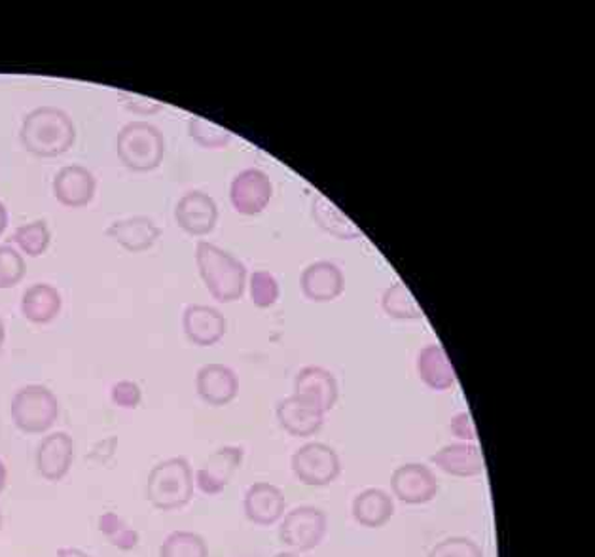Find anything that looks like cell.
I'll return each instance as SVG.
<instances>
[{"instance_id":"cell-1","label":"cell","mask_w":595,"mask_h":557,"mask_svg":"<svg viewBox=\"0 0 595 557\" xmlns=\"http://www.w3.org/2000/svg\"><path fill=\"white\" fill-rule=\"evenodd\" d=\"M20 139L33 156H63L75 144V122L63 109L38 106L23 119Z\"/></svg>"},{"instance_id":"cell-2","label":"cell","mask_w":595,"mask_h":557,"mask_svg":"<svg viewBox=\"0 0 595 557\" xmlns=\"http://www.w3.org/2000/svg\"><path fill=\"white\" fill-rule=\"evenodd\" d=\"M195 264L208 294L215 298L216 302L228 304L245 294V264L233 254L208 241H200L195 246Z\"/></svg>"},{"instance_id":"cell-3","label":"cell","mask_w":595,"mask_h":557,"mask_svg":"<svg viewBox=\"0 0 595 557\" xmlns=\"http://www.w3.org/2000/svg\"><path fill=\"white\" fill-rule=\"evenodd\" d=\"M194 470L185 457H173L157 463L147 480V498L150 505L172 512L187 506L194 497Z\"/></svg>"},{"instance_id":"cell-4","label":"cell","mask_w":595,"mask_h":557,"mask_svg":"<svg viewBox=\"0 0 595 557\" xmlns=\"http://www.w3.org/2000/svg\"><path fill=\"white\" fill-rule=\"evenodd\" d=\"M119 162L135 173L157 169L165 156V139L160 127L150 122H129L119 129L116 139Z\"/></svg>"},{"instance_id":"cell-5","label":"cell","mask_w":595,"mask_h":557,"mask_svg":"<svg viewBox=\"0 0 595 557\" xmlns=\"http://www.w3.org/2000/svg\"><path fill=\"white\" fill-rule=\"evenodd\" d=\"M10 416L12 423L25 434H42L58 421L60 402L48 387L25 385L14 394Z\"/></svg>"},{"instance_id":"cell-6","label":"cell","mask_w":595,"mask_h":557,"mask_svg":"<svg viewBox=\"0 0 595 557\" xmlns=\"http://www.w3.org/2000/svg\"><path fill=\"white\" fill-rule=\"evenodd\" d=\"M292 472L309 488H327L342 472L340 455L322 442H307L292 455Z\"/></svg>"},{"instance_id":"cell-7","label":"cell","mask_w":595,"mask_h":557,"mask_svg":"<svg viewBox=\"0 0 595 557\" xmlns=\"http://www.w3.org/2000/svg\"><path fill=\"white\" fill-rule=\"evenodd\" d=\"M327 514L317 506H298L284 514L279 528V541L296 552H312L327 535Z\"/></svg>"},{"instance_id":"cell-8","label":"cell","mask_w":595,"mask_h":557,"mask_svg":"<svg viewBox=\"0 0 595 557\" xmlns=\"http://www.w3.org/2000/svg\"><path fill=\"white\" fill-rule=\"evenodd\" d=\"M271 195H274V185L268 173L256 167L243 169L231 180V207L236 208L239 215H261L262 211L268 207Z\"/></svg>"},{"instance_id":"cell-9","label":"cell","mask_w":595,"mask_h":557,"mask_svg":"<svg viewBox=\"0 0 595 557\" xmlns=\"http://www.w3.org/2000/svg\"><path fill=\"white\" fill-rule=\"evenodd\" d=\"M391 488L404 505H427L439 493V478L421 463H408L393 472Z\"/></svg>"},{"instance_id":"cell-10","label":"cell","mask_w":595,"mask_h":557,"mask_svg":"<svg viewBox=\"0 0 595 557\" xmlns=\"http://www.w3.org/2000/svg\"><path fill=\"white\" fill-rule=\"evenodd\" d=\"M243 447L224 446L203 463L194 474L195 488L208 497L220 495L243 463Z\"/></svg>"},{"instance_id":"cell-11","label":"cell","mask_w":595,"mask_h":557,"mask_svg":"<svg viewBox=\"0 0 595 557\" xmlns=\"http://www.w3.org/2000/svg\"><path fill=\"white\" fill-rule=\"evenodd\" d=\"M75 461V442L67 432H50L40 440L35 455L38 474L46 482H61Z\"/></svg>"},{"instance_id":"cell-12","label":"cell","mask_w":595,"mask_h":557,"mask_svg":"<svg viewBox=\"0 0 595 557\" xmlns=\"http://www.w3.org/2000/svg\"><path fill=\"white\" fill-rule=\"evenodd\" d=\"M175 220L190 236H207L218 223V205L207 192L190 190L177 203Z\"/></svg>"},{"instance_id":"cell-13","label":"cell","mask_w":595,"mask_h":557,"mask_svg":"<svg viewBox=\"0 0 595 557\" xmlns=\"http://www.w3.org/2000/svg\"><path fill=\"white\" fill-rule=\"evenodd\" d=\"M96 190L98 180L84 165H65L53 177V195L65 207H86L93 200Z\"/></svg>"},{"instance_id":"cell-14","label":"cell","mask_w":595,"mask_h":557,"mask_svg":"<svg viewBox=\"0 0 595 557\" xmlns=\"http://www.w3.org/2000/svg\"><path fill=\"white\" fill-rule=\"evenodd\" d=\"M195 391L200 394L201 401L207 402L208 406H228L230 402L236 401L239 393L238 374L231 370L230 366L218 363L201 366L195 374Z\"/></svg>"},{"instance_id":"cell-15","label":"cell","mask_w":595,"mask_h":557,"mask_svg":"<svg viewBox=\"0 0 595 557\" xmlns=\"http://www.w3.org/2000/svg\"><path fill=\"white\" fill-rule=\"evenodd\" d=\"M294 394L327 414L340 398V387L334 374L320 366H305L294 379Z\"/></svg>"},{"instance_id":"cell-16","label":"cell","mask_w":595,"mask_h":557,"mask_svg":"<svg viewBox=\"0 0 595 557\" xmlns=\"http://www.w3.org/2000/svg\"><path fill=\"white\" fill-rule=\"evenodd\" d=\"M300 289L307 300L327 304L342 296L345 290V276L334 262H313L300 276Z\"/></svg>"},{"instance_id":"cell-17","label":"cell","mask_w":595,"mask_h":557,"mask_svg":"<svg viewBox=\"0 0 595 557\" xmlns=\"http://www.w3.org/2000/svg\"><path fill=\"white\" fill-rule=\"evenodd\" d=\"M243 510L246 520L253 521L254 526L269 528L283 518L287 498L283 491L274 483L256 482L246 490Z\"/></svg>"},{"instance_id":"cell-18","label":"cell","mask_w":595,"mask_h":557,"mask_svg":"<svg viewBox=\"0 0 595 557\" xmlns=\"http://www.w3.org/2000/svg\"><path fill=\"white\" fill-rule=\"evenodd\" d=\"M182 330L198 347H211L226 334V317L213 305H188L182 313Z\"/></svg>"},{"instance_id":"cell-19","label":"cell","mask_w":595,"mask_h":557,"mask_svg":"<svg viewBox=\"0 0 595 557\" xmlns=\"http://www.w3.org/2000/svg\"><path fill=\"white\" fill-rule=\"evenodd\" d=\"M277 421L296 439H309L322 429L325 414L313 404L291 394L277 404Z\"/></svg>"},{"instance_id":"cell-20","label":"cell","mask_w":595,"mask_h":557,"mask_svg":"<svg viewBox=\"0 0 595 557\" xmlns=\"http://www.w3.org/2000/svg\"><path fill=\"white\" fill-rule=\"evenodd\" d=\"M104 233L129 253H142L156 245L162 228L149 216H131L112 224Z\"/></svg>"},{"instance_id":"cell-21","label":"cell","mask_w":595,"mask_h":557,"mask_svg":"<svg viewBox=\"0 0 595 557\" xmlns=\"http://www.w3.org/2000/svg\"><path fill=\"white\" fill-rule=\"evenodd\" d=\"M432 463L446 474L457 476V478H474L482 474L485 468L484 455L480 452V447L470 442H459V444L442 447L432 455Z\"/></svg>"},{"instance_id":"cell-22","label":"cell","mask_w":595,"mask_h":557,"mask_svg":"<svg viewBox=\"0 0 595 557\" xmlns=\"http://www.w3.org/2000/svg\"><path fill=\"white\" fill-rule=\"evenodd\" d=\"M417 374L425 385L432 391H447L455 385V376L452 360L446 350L440 343H429L417 355Z\"/></svg>"},{"instance_id":"cell-23","label":"cell","mask_w":595,"mask_h":557,"mask_svg":"<svg viewBox=\"0 0 595 557\" xmlns=\"http://www.w3.org/2000/svg\"><path fill=\"white\" fill-rule=\"evenodd\" d=\"M60 290L48 282H37L23 292L22 313L25 319L35 325L52 322L61 312Z\"/></svg>"},{"instance_id":"cell-24","label":"cell","mask_w":595,"mask_h":557,"mask_svg":"<svg viewBox=\"0 0 595 557\" xmlns=\"http://www.w3.org/2000/svg\"><path fill=\"white\" fill-rule=\"evenodd\" d=\"M312 215L315 224L320 230L327 231L332 238L353 241L363 238V231L358 230L357 224L345 216L342 208L336 207L332 201L322 193H315L312 201Z\"/></svg>"},{"instance_id":"cell-25","label":"cell","mask_w":595,"mask_h":557,"mask_svg":"<svg viewBox=\"0 0 595 557\" xmlns=\"http://www.w3.org/2000/svg\"><path fill=\"white\" fill-rule=\"evenodd\" d=\"M395 514V503L383 490H365L353 501V516L363 528H383Z\"/></svg>"},{"instance_id":"cell-26","label":"cell","mask_w":595,"mask_h":557,"mask_svg":"<svg viewBox=\"0 0 595 557\" xmlns=\"http://www.w3.org/2000/svg\"><path fill=\"white\" fill-rule=\"evenodd\" d=\"M381 307L388 317L395 320H421L423 309L417 304L416 296L409 292L408 287L402 281L389 284L383 296Z\"/></svg>"},{"instance_id":"cell-27","label":"cell","mask_w":595,"mask_h":557,"mask_svg":"<svg viewBox=\"0 0 595 557\" xmlns=\"http://www.w3.org/2000/svg\"><path fill=\"white\" fill-rule=\"evenodd\" d=\"M101 535L119 552H131L141 543V535L116 512H103L98 521Z\"/></svg>"},{"instance_id":"cell-28","label":"cell","mask_w":595,"mask_h":557,"mask_svg":"<svg viewBox=\"0 0 595 557\" xmlns=\"http://www.w3.org/2000/svg\"><path fill=\"white\" fill-rule=\"evenodd\" d=\"M160 557H208L207 541L192 531H173L160 546Z\"/></svg>"},{"instance_id":"cell-29","label":"cell","mask_w":595,"mask_h":557,"mask_svg":"<svg viewBox=\"0 0 595 557\" xmlns=\"http://www.w3.org/2000/svg\"><path fill=\"white\" fill-rule=\"evenodd\" d=\"M14 243L20 246L22 253L37 258L42 256L52 243V231L48 228L46 220H33L15 230Z\"/></svg>"},{"instance_id":"cell-30","label":"cell","mask_w":595,"mask_h":557,"mask_svg":"<svg viewBox=\"0 0 595 557\" xmlns=\"http://www.w3.org/2000/svg\"><path fill=\"white\" fill-rule=\"evenodd\" d=\"M188 134L201 149L218 150L230 144L233 135L226 127L208 122L203 116H192L188 122Z\"/></svg>"},{"instance_id":"cell-31","label":"cell","mask_w":595,"mask_h":557,"mask_svg":"<svg viewBox=\"0 0 595 557\" xmlns=\"http://www.w3.org/2000/svg\"><path fill=\"white\" fill-rule=\"evenodd\" d=\"M249 292H251L253 304L258 309H268L279 300L281 289H279V281L276 277L266 269H258L249 277Z\"/></svg>"},{"instance_id":"cell-32","label":"cell","mask_w":595,"mask_h":557,"mask_svg":"<svg viewBox=\"0 0 595 557\" xmlns=\"http://www.w3.org/2000/svg\"><path fill=\"white\" fill-rule=\"evenodd\" d=\"M27 264L14 246L0 245V289H12L23 281Z\"/></svg>"},{"instance_id":"cell-33","label":"cell","mask_w":595,"mask_h":557,"mask_svg":"<svg viewBox=\"0 0 595 557\" xmlns=\"http://www.w3.org/2000/svg\"><path fill=\"white\" fill-rule=\"evenodd\" d=\"M429 557H484V550L467 536H450L434 544Z\"/></svg>"},{"instance_id":"cell-34","label":"cell","mask_w":595,"mask_h":557,"mask_svg":"<svg viewBox=\"0 0 595 557\" xmlns=\"http://www.w3.org/2000/svg\"><path fill=\"white\" fill-rule=\"evenodd\" d=\"M112 402L124 409H135L142 402L141 387L129 379H122L114 383L111 391Z\"/></svg>"},{"instance_id":"cell-35","label":"cell","mask_w":595,"mask_h":557,"mask_svg":"<svg viewBox=\"0 0 595 557\" xmlns=\"http://www.w3.org/2000/svg\"><path fill=\"white\" fill-rule=\"evenodd\" d=\"M119 103L126 106L127 111L139 114V116H154L164 109V103L147 96L131 93V91H118Z\"/></svg>"},{"instance_id":"cell-36","label":"cell","mask_w":595,"mask_h":557,"mask_svg":"<svg viewBox=\"0 0 595 557\" xmlns=\"http://www.w3.org/2000/svg\"><path fill=\"white\" fill-rule=\"evenodd\" d=\"M450 431H452L455 439L463 440V442H470V444H477L478 442L477 425H474V419H472L469 412H461V414L452 417Z\"/></svg>"},{"instance_id":"cell-37","label":"cell","mask_w":595,"mask_h":557,"mask_svg":"<svg viewBox=\"0 0 595 557\" xmlns=\"http://www.w3.org/2000/svg\"><path fill=\"white\" fill-rule=\"evenodd\" d=\"M55 557H91L86 552L78 550V548H60Z\"/></svg>"},{"instance_id":"cell-38","label":"cell","mask_w":595,"mask_h":557,"mask_svg":"<svg viewBox=\"0 0 595 557\" xmlns=\"http://www.w3.org/2000/svg\"><path fill=\"white\" fill-rule=\"evenodd\" d=\"M8 228V208L2 201H0V236L4 233Z\"/></svg>"},{"instance_id":"cell-39","label":"cell","mask_w":595,"mask_h":557,"mask_svg":"<svg viewBox=\"0 0 595 557\" xmlns=\"http://www.w3.org/2000/svg\"><path fill=\"white\" fill-rule=\"evenodd\" d=\"M7 483H8V468H7V465L2 463V459H0V493L7 490Z\"/></svg>"},{"instance_id":"cell-40","label":"cell","mask_w":595,"mask_h":557,"mask_svg":"<svg viewBox=\"0 0 595 557\" xmlns=\"http://www.w3.org/2000/svg\"><path fill=\"white\" fill-rule=\"evenodd\" d=\"M4 340H7V328H4V322L0 319V347H2Z\"/></svg>"},{"instance_id":"cell-41","label":"cell","mask_w":595,"mask_h":557,"mask_svg":"<svg viewBox=\"0 0 595 557\" xmlns=\"http://www.w3.org/2000/svg\"><path fill=\"white\" fill-rule=\"evenodd\" d=\"M274 557H302L298 556V554H294V552H281V554H277V556Z\"/></svg>"},{"instance_id":"cell-42","label":"cell","mask_w":595,"mask_h":557,"mask_svg":"<svg viewBox=\"0 0 595 557\" xmlns=\"http://www.w3.org/2000/svg\"><path fill=\"white\" fill-rule=\"evenodd\" d=\"M0 528H2V514H0Z\"/></svg>"}]
</instances>
